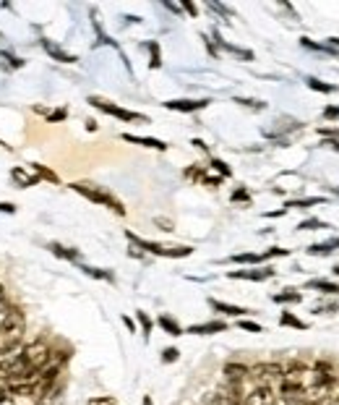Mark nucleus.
<instances>
[{"instance_id":"f257e3e1","label":"nucleus","mask_w":339,"mask_h":405,"mask_svg":"<svg viewBox=\"0 0 339 405\" xmlns=\"http://www.w3.org/2000/svg\"><path fill=\"white\" fill-rule=\"evenodd\" d=\"M337 387V371L329 361H316L308 371V382H305V392L308 400H326L331 395V389Z\"/></svg>"},{"instance_id":"f03ea898","label":"nucleus","mask_w":339,"mask_h":405,"mask_svg":"<svg viewBox=\"0 0 339 405\" xmlns=\"http://www.w3.org/2000/svg\"><path fill=\"white\" fill-rule=\"evenodd\" d=\"M24 332H26L24 311L16 309V306H11L6 322L0 324V353H11V351H16L18 343L24 340Z\"/></svg>"},{"instance_id":"7ed1b4c3","label":"nucleus","mask_w":339,"mask_h":405,"mask_svg":"<svg viewBox=\"0 0 339 405\" xmlns=\"http://www.w3.org/2000/svg\"><path fill=\"white\" fill-rule=\"evenodd\" d=\"M71 189L76 191V194H81L84 199H89V201H94V204H102V207L112 209L115 215H126V207H123V201L120 199H115L110 194V191L100 189V186H89V183H71Z\"/></svg>"},{"instance_id":"20e7f679","label":"nucleus","mask_w":339,"mask_h":405,"mask_svg":"<svg viewBox=\"0 0 339 405\" xmlns=\"http://www.w3.org/2000/svg\"><path fill=\"white\" fill-rule=\"evenodd\" d=\"M126 238L131 243H133L136 249L141 251H149V254H154V257H165V259H186L194 254V249L191 246H162V243H154V241H144V238H138V235H133L131 230L126 233Z\"/></svg>"},{"instance_id":"39448f33","label":"nucleus","mask_w":339,"mask_h":405,"mask_svg":"<svg viewBox=\"0 0 339 405\" xmlns=\"http://www.w3.org/2000/svg\"><path fill=\"white\" fill-rule=\"evenodd\" d=\"M18 356H21V361L26 363V369L32 371V374H40V371L50 363L52 351H50V345H47V340H34V343L26 345Z\"/></svg>"},{"instance_id":"423d86ee","label":"nucleus","mask_w":339,"mask_h":405,"mask_svg":"<svg viewBox=\"0 0 339 405\" xmlns=\"http://www.w3.org/2000/svg\"><path fill=\"white\" fill-rule=\"evenodd\" d=\"M282 363L277 361H263V363H256L254 369H248V380L256 382V387H274V385H280L282 382Z\"/></svg>"},{"instance_id":"0eeeda50","label":"nucleus","mask_w":339,"mask_h":405,"mask_svg":"<svg viewBox=\"0 0 339 405\" xmlns=\"http://www.w3.org/2000/svg\"><path fill=\"white\" fill-rule=\"evenodd\" d=\"M89 105H94L97 110L107 112V115H112V118H120V121H146L144 115H138V112L133 110H126V107H118V105H112L110 100H102V97H89Z\"/></svg>"},{"instance_id":"6e6552de","label":"nucleus","mask_w":339,"mask_h":405,"mask_svg":"<svg viewBox=\"0 0 339 405\" xmlns=\"http://www.w3.org/2000/svg\"><path fill=\"white\" fill-rule=\"evenodd\" d=\"M243 405H282L280 397L274 395V389L269 387H256L254 392H248L243 397Z\"/></svg>"},{"instance_id":"1a4fd4ad","label":"nucleus","mask_w":339,"mask_h":405,"mask_svg":"<svg viewBox=\"0 0 339 405\" xmlns=\"http://www.w3.org/2000/svg\"><path fill=\"white\" fill-rule=\"evenodd\" d=\"M232 280H251V283H263V280H271L274 277V269L271 267H258V269H240V272H230Z\"/></svg>"},{"instance_id":"9d476101","label":"nucleus","mask_w":339,"mask_h":405,"mask_svg":"<svg viewBox=\"0 0 339 405\" xmlns=\"http://www.w3.org/2000/svg\"><path fill=\"white\" fill-rule=\"evenodd\" d=\"M11 181L16 183V189H32L34 183H40V178H37V172L29 168H11Z\"/></svg>"},{"instance_id":"9b49d317","label":"nucleus","mask_w":339,"mask_h":405,"mask_svg":"<svg viewBox=\"0 0 339 405\" xmlns=\"http://www.w3.org/2000/svg\"><path fill=\"white\" fill-rule=\"evenodd\" d=\"M206 105H209V100H167L165 107L175 112H196V110H203Z\"/></svg>"},{"instance_id":"f8f14e48","label":"nucleus","mask_w":339,"mask_h":405,"mask_svg":"<svg viewBox=\"0 0 339 405\" xmlns=\"http://www.w3.org/2000/svg\"><path fill=\"white\" fill-rule=\"evenodd\" d=\"M123 141L128 144H138V147H149V149H157V152H165L167 144L162 139H154V136H133V134H123Z\"/></svg>"},{"instance_id":"ddd939ff","label":"nucleus","mask_w":339,"mask_h":405,"mask_svg":"<svg viewBox=\"0 0 339 405\" xmlns=\"http://www.w3.org/2000/svg\"><path fill=\"white\" fill-rule=\"evenodd\" d=\"M225 380H227V385H240L243 387V382L248 380V366H243V363H227L225 366Z\"/></svg>"},{"instance_id":"4468645a","label":"nucleus","mask_w":339,"mask_h":405,"mask_svg":"<svg viewBox=\"0 0 339 405\" xmlns=\"http://www.w3.org/2000/svg\"><path fill=\"white\" fill-rule=\"evenodd\" d=\"M42 47H44V52L50 55L52 61H58V63H76V55L66 52L63 47H58L55 42H50V40H42Z\"/></svg>"},{"instance_id":"2eb2a0df","label":"nucleus","mask_w":339,"mask_h":405,"mask_svg":"<svg viewBox=\"0 0 339 405\" xmlns=\"http://www.w3.org/2000/svg\"><path fill=\"white\" fill-rule=\"evenodd\" d=\"M225 329H227L225 322H203V324L188 327V335H220V332H225Z\"/></svg>"},{"instance_id":"dca6fc26","label":"nucleus","mask_w":339,"mask_h":405,"mask_svg":"<svg viewBox=\"0 0 339 405\" xmlns=\"http://www.w3.org/2000/svg\"><path fill=\"white\" fill-rule=\"evenodd\" d=\"M209 306L220 314H227V317H243V314H251L248 309L243 306H235V303H225V301H217V298H209Z\"/></svg>"},{"instance_id":"f3484780","label":"nucleus","mask_w":339,"mask_h":405,"mask_svg":"<svg viewBox=\"0 0 339 405\" xmlns=\"http://www.w3.org/2000/svg\"><path fill=\"white\" fill-rule=\"evenodd\" d=\"M337 249H339V238H334V241L308 246V254H311V257H326V254H331V251H337Z\"/></svg>"},{"instance_id":"a211bd4d","label":"nucleus","mask_w":339,"mask_h":405,"mask_svg":"<svg viewBox=\"0 0 339 405\" xmlns=\"http://www.w3.org/2000/svg\"><path fill=\"white\" fill-rule=\"evenodd\" d=\"M157 324H160L167 335H172V337H178V335H183V327H180L178 322L172 319V317H167V314H162L160 319H157Z\"/></svg>"},{"instance_id":"6ab92c4d","label":"nucleus","mask_w":339,"mask_h":405,"mask_svg":"<svg viewBox=\"0 0 339 405\" xmlns=\"http://www.w3.org/2000/svg\"><path fill=\"white\" fill-rule=\"evenodd\" d=\"M308 288H311V290H321V293H329V295H337L339 293V285L337 283H329V280H308Z\"/></svg>"},{"instance_id":"aec40b11","label":"nucleus","mask_w":339,"mask_h":405,"mask_svg":"<svg viewBox=\"0 0 339 405\" xmlns=\"http://www.w3.org/2000/svg\"><path fill=\"white\" fill-rule=\"evenodd\" d=\"M50 251L55 254V257L66 259V262H78L76 249H66V246H60V243H50Z\"/></svg>"},{"instance_id":"412c9836","label":"nucleus","mask_w":339,"mask_h":405,"mask_svg":"<svg viewBox=\"0 0 339 405\" xmlns=\"http://www.w3.org/2000/svg\"><path fill=\"white\" fill-rule=\"evenodd\" d=\"M214 40L220 42V47H225V50L232 52V55H240V58H246V61H254V52H251V50H240V47H235V45H227L220 35H217V32H214Z\"/></svg>"},{"instance_id":"4be33fe9","label":"nucleus","mask_w":339,"mask_h":405,"mask_svg":"<svg viewBox=\"0 0 339 405\" xmlns=\"http://www.w3.org/2000/svg\"><path fill=\"white\" fill-rule=\"evenodd\" d=\"M78 267H81V272H86L89 277H94V280H107V283H112V280H115V277H112L110 272H107V269L89 267V264H81V262H78Z\"/></svg>"},{"instance_id":"5701e85b","label":"nucleus","mask_w":339,"mask_h":405,"mask_svg":"<svg viewBox=\"0 0 339 405\" xmlns=\"http://www.w3.org/2000/svg\"><path fill=\"white\" fill-rule=\"evenodd\" d=\"M300 301H303V295L297 293L295 288H287V290L274 295V303H300Z\"/></svg>"},{"instance_id":"b1692460","label":"nucleus","mask_w":339,"mask_h":405,"mask_svg":"<svg viewBox=\"0 0 339 405\" xmlns=\"http://www.w3.org/2000/svg\"><path fill=\"white\" fill-rule=\"evenodd\" d=\"M305 84L311 86L314 92H321V95H331V92H337V86H331V84H323L321 78H314V76H308L305 78Z\"/></svg>"},{"instance_id":"393cba45","label":"nucleus","mask_w":339,"mask_h":405,"mask_svg":"<svg viewBox=\"0 0 339 405\" xmlns=\"http://www.w3.org/2000/svg\"><path fill=\"white\" fill-rule=\"evenodd\" d=\"M280 324L282 327H295V329H308V324H305L303 319H297L295 314H290V311H285L280 317Z\"/></svg>"},{"instance_id":"a878e982","label":"nucleus","mask_w":339,"mask_h":405,"mask_svg":"<svg viewBox=\"0 0 339 405\" xmlns=\"http://www.w3.org/2000/svg\"><path fill=\"white\" fill-rule=\"evenodd\" d=\"M32 170L37 172V178H40V181H50V183H60V178L58 175H55V172L52 170H47V168H44V165H40V163H34L32 165Z\"/></svg>"},{"instance_id":"bb28decb","label":"nucleus","mask_w":339,"mask_h":405,"mask_svg":"<svg viewBox=\"0 0 339 405\" xmlns=\"http://www.w3.org/2000/svg\"><path fill=\"white\" fill-rule=\"evenodd\" d=\"M316 204H323L321 196H314V199H297V201H287V207H285V212L287 209H297V207H316Z\"/></svg>"},{"instance_id":"cd10ccee","label":"nucleus","mask_w":339,"mask_h":405,"mask_svg":"<svg viewBox=\"0 0 339 405\" xmlns=\"http://www.w3.org/2000/svg\"><path fill=\"white\" fill-rule=\"evenodd\" d=\"M230 262H235V264H261V254H235V257H230Z\"/></svg>"},{"instance_id":"c85d7f7f","label":"nucleus","mask_w":339,"mask_h":405,"mask_svg":"<svg viewBox=\"0 0 339 405\" xmlns=\"http://www.w3.org/2000/svg\"><path fill=\"white\" fill-rule=\"evenodd\" d=\"M136 319H138V324H141L144 340H149V335H152V319H149V314H146V311H136Z\"/></svg>"},{"instance_id":"c756f323","label":"nucleus","mask_w":339,"mask_h":405,"mask_svg":"<svg viewBox=\"0 0 339 405\" xmlns=\"http://www.w3.org/2000/svg\"><path fill=\"white\" fill-rule=\"evenodd\" d=\"M146 47H149V58H152V61H149V66H152V69H160V66H162L160 45H157V42H146Z\"/></svg>"},{"instance_id":"7c9ffc66","label":"nucleus","mask_w":339,"mask_h":405,"mask_svg":"<svg viewBox=\"0 0 339 405\" xmlns=\"http://www.w3.org/2000/svg\"><path fill=\"white\" fill-rule=\"evenodd\" d=\"M8 311H11V303H8V298H6V290H3V285H0V324L6 322Z\"/></svg>"},{"instance_id":"2f4dec72","label":"nucleus","mask_w":339,"mask_h":405,"mask_svg":"<svg viewBox=\"0 0 339 405\" xmlns=\"http://www.w3.org/2000/svg\"><path fill=\"white\" fill-rule=\"evenodd\" d=\"M212 168H214L217 172H220V178H230V175H232L230 165H227V163H222V160H217V157L212 160Z\"/></svg>"},{"instance_id":"473e14b6","label":"nucleus","mask_w":339,"mask_h":405,"mask_svg":"<svg viewBox=\"0 0 339 405\" xmlns=\"http://www.w3.org/2000/svg\"><path fill=\"white\" fill-rule=\"evenodd\" d=\"M178 356H180L178 348H167V351H162V363H175Z\"/></svg>"},{"instance_id":"72a5a7b5","label":"nucleus","mask_w":339,"mask_h":405,"mask_svg":"<svg viewBox=\"0 0 339 405\" xmlns=\"http://www.w3.org/2000/svg\"><path fill=\"white\" fill-rule=\"evenodd\" d=\"M237 327L248 329V332H261V324H258V322H251V319H240L237 322Z\"/></svg>"},{"instance_id":"f704fd0d","label":"nucleus","mask_w":339,"mask_h":405,"mask_svg":"<svg viewBox=\"0 0 339 405\" xmlns=\"http://www.w3.org/2000/svg\"><path fill=\"white\" fill-rule=\"evenodd\" d=\"M311 228H326V223H321V220H305V223L297 225V230H311Z\"/></svg>"},{"instance_id":"c9c22d12","label":"nucleus","mask_w":339,"mask_h":405,"mask_svg":"<svg viewBox=\"0 0 339 405\" xmlns=\"http://www.w3.org/2000/svg\"><path fill=\"white\" fill-rule=\"evenodd\" d=\"M66 110H55V112H47V121L50 123H60V121H66Z\"/></svg>"},{"instance_id":"e433bc0d","label":"nucleus","mask_w":339,"mask_h":405,"mask_svg":"<svg viewBox=\"0 0 339 405\" xmlns=\"http://www.w3.org/2000/svg\"><path fill=\"white\" fill-rule=\"evenodd\" d=\"M235 102L237 105H251V107H254V110H263V102H256V100H243V97H235Z\"/></svg>"},{"instance_id":"4c0bfd02","label":"nucleus","mask_w":339,"mask_h":405,"mask_svg":"<svg viewBox=\"0 0 339 405\" xmlns=\"http://www.w3.org/2000/svg\"><path fill=\"white\" fill-rule=\"evenodd\" d=\"M86 405H118V403H115L112 397H92Z\"/></svg>"},{"instance_id":"58836bf2","label":"nucleus","mask_w":339,"mask_h":405,"mask_svg":"<svg viewBox=\"0 0 339 405\" xmlns=\"http://www.w3.org/2000/svg\"><path fill=\"white\" fill-rule=\"evenodd\" d=\"M323 118H326V121H339V107H326V110H323Z\"/></svg>"},{"instance_id":"ea45409f","label":"nucleus","mask_w":339,"mask_h":405,"mask_svg":"<svg viewBox=\"0 0 339 405\" xmlns=\"http://www.w3.org/2000/svg\"><path fill=\"white\" fill-rule=\"evenodd\" d=\"M232 201H251V194H248L246 189H237L235 194H232Z\"/></svg>"},{"instance_id":"a19ab883","label":"nucleus","mask_w":339,"mask_h":405,"mask_svg":"<svg viewBox=\"0 0 339 405\" xmlns=\"http://www.w3.org/2000/svg\"><path fill=\"white\" fill-rule=\"evenodd\" d=\"M11 397V389H8V385H3V382H0V405L6 403V400H8Z\"/></svg>"},{"instance_id":"79ce46f5","label":"nucleus","mask_w":339,"mask_h":405,"mask_svg":"<svg viewBox=\"0 0 339 405\" xmlns=\"http://www.w3.org/2000/svg\"><path fill=\"white\" fill-rule=\"evenodd\" d=\"M0 212H6V215H13V212H16V204H8V201H0Z\"/></svg>"},{"instance_id":"37998d69","label":"nucleus","mask_w":339,"mask_h":405,"mask_svg":"<svg viewBox=\"0 0 339 405\" xmlns=\"http://www.w3.org/2000/svg\"><path fill=\"white\" fill-rule=\"evenodd\" d=\"M323 147H331L334 152H339V141L337 139H329V141H323Z\"/></svg>"},{"instance_id":"c03bdc74","label":"nucleus","mask_w":339,"mask_h":405,"mask_svg":"<svg viewBox=\"0 0 339 405\" xmlns=\"http://www.w3.org/2000/svg\"><path fill=\"white\" fill-rule=\"evenodd\" d=\"M183 8H186L191 16H196V6H194V3H183Z\"/></svg>"},{"instance_id":"a18cd8bd","label":"nucleus","mask_w":339,"mask_h":405,"mask_svg":"<svg viewBox=\"0 0 339 405\" xmlns=\"http://www.w3.org/2000/svg\"><path fill=\"white\" fill-rule=\"evenodd\" d=\"M329 42V47H339V37H331V40H326Z\"/></svg>"},{"instance_id":"49530a36","label":"nucleus","mask_w":339,"mask_h":405,"mask_svg":"<svg viewBox=\"0 0 339 405\" xmlns=\"http://www.w3.org/2000/svg\"><path fill=\"white\" fill-rule=\"evenodd\" d=\"M123 322H126V327H128V329H131V332H136V327H133V322L128 319V317H123Z\"/></svg>"},{"instance_id":"de8ad7c7","label":"nucleus","mask_w":339,"mask_h":405,"mask_svg":"<svg viewBox=\"0 0 339 405\" xmlns=\"http://www.w3.org/2000/svg\"><path fill=\"white\" fill-rule=\"evenodd\" d=\"M157 225H162V228H167V230H170V228H172V223H167V220H157Z\"/></svg>"},{"instance_id":"09e8293b","label":"nucleus","mask_w":339,"mask_h":405,"mask_svg":"<svg viewBox=\"0 0 339 405\" xmlns=\"http://www.w3.org/2000/svg\"><path fill=\"white\" fill-rule=\"evenodd\" d=\"M326 405H339V397H326Z\"/></svg>"},{"instance_id":"8fccbe9b","label":"nucleus","mask_w":339,"mask_h":405,"mask_svg":"<svg viewBox=\"0 0 339 405\" xmlns=\"http://www.w3.org/2000/svg\"><path fill=\"white\" fill-rule=\"evenodd\" d=\"M308 405H326V400H314V403H308Z\"/></svg>"},{"instance_id":"3c124183","label":"nucleus","mask_w":339,"mask_h":405,"mask_svg":"<svg viewBox=\"0 0 339 405\" xmlns=\"http://www.w3.org/2000/svg\"><path fill=\"white\" fill-rule=\"evenodd\" d=\"M141 405H152V397H144V403Z\"/></svg>"},{"instance_id":"603ef678","label":"nucleus","mask_w":339,"mask_h":405,"mask_svg":"<svg viewBox=\"0 0 339 405\" xmlns=\"http://www.w3.org/2000/svg\"><path fill=\"white\" fill-rule=\"evenodd\" d=\"M334 272H337V275H339V264H337V267H334Z\"/></svg>"},{"instance_id":"864d4df0","label":"nucleus","mask_w":339,"mask_h":405,"mask_svg":"<svg viewBox=\"0 0 339 405\" xmlns=\"http://www.w3.org/2000/svg\"><path fill=\"white\" fill-rule=\"evenodd\" d=\"M334 191H337V196H339V189H334Z\"/></svg>"}]
</instances>
